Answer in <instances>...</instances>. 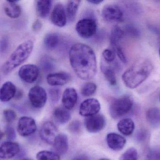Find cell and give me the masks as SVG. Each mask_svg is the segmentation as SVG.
Wrapping results in <instances>:
<instances>
[{"instance_id": "cell-3", "label": "cell", "mask_w": 160, "mask_h": 160, "mask_svg": "<svg viewBox=\"0 0 160 160\" xmlns=\"http://www.w3.org/2000/svg\"><path fill=\"white\" fill-rule=\"evenodd\" d=\"M33 48L32 39H27L21 43L3 65V72L5 74H8L23 64L31 55Z\"/></svg>"}, {"instance_id": "cell-6", "label": "cell", "mask_w": 160, "mask_h": 160, "mask_svg": "<svg viewBox=\"0 0 160 160\" xmlns=\"http://www.w3.org/2000/svg\"><path fill=\"white\" fill-rule=\"evenodd\" d=\"M28 98L31 105L34 108L41 109L47 102V92L41 86L35 85L30 89L28 93Z\"/></svg>"}, {"instance_id": "cell-19", "label": "cell", "mask_w": 160, "mask_h": 160, "mask_svg": "<svg viewBox=\"0 0 160 160\" xmlns=\"http://www.w3.org/2000/svg\"><path fill=\"white\" fill-rule=\"evenodd\" d=\"M54 150L59 155H64L68 148V138L64 134H58L53 144Z\"/></svg>"}, {"instance_id": "cell-45", "label": "cell", "mask_w": 160, "mask_h": 160, "mask_svg": "<svg viewBox=\"0 0 160 160\" xmlns=\"http://www.w3.org/2000/svg\"><path fill=\"white\" fill-rule=\"evenodd\" d=\"M4 134L3 133V132L0 130V141H1V139L2 138Z\"/></svg>"}, {"instance_id": "cell-24", "label": "cell", "mask_w": 160, "mask_h": 160, "mask_svg": "<svg viewBox=\"0 0 160 160\" xmlns=\"http://www.w3.org/2000/svg\"><path fill=\"white\" fill-rule=\"evenodd\" d=\"M52 1H37L36 4L37 14L41 18H46L48 17L51 10Z\"/></svg>"}, {"instance_id": "cell-17", "label": "cell", "mask_w": 160, "mask_h": 160, "mask_svg": "<svg viewBox=\"0 0 160 160\" xmlns=\"http://www.w3.org/2000/svg\"><path fill=\"white\" fill-rule=\"evenodd\" d=\"M106 141L109 147L116 151L122 150L127 142L124 137L116 133H109L106 137Z\"/></svg>"}, {"instance_id": "cell-5", "label": "cell", "mask_w": 160, "mask_h": 160, "mask_svg": "<svg viewBox=\"0 0 160 160\" xmlns=\"http://www.w3.org/2000/svg\"><path fill=\"white\" fill-rule=\"evenodd\" d=\"M76 29L77 33L82 38H90L97 32V23L92 18H83L77 23Z\"/></svg>"}, {"instance_id": "cell-43", "label": "cell", "mask_w": 160, "mask_h": 160, "mask_svg": "<svg viewBox=\"0 0 160 160\" xmlns=\"http://www.w3.org/2000/svg\"><path fill=\"white\" fill-rule=\"evenodd\" d=\"M23 95V92L22 90H17L16 95L15 96V98L16 99L18 100L21 98Z\"/></svg>"}, {"instance_id": "cell-22", "label": "cell", "mask_w": 160, "mask_h": 160, "mask_svg": "<svg viewBox=\"0 0 160 160\" xmlns=\"http://www.w3.org/2000/svg\"><path fill=\"white\" fill-rule=\"evenodd\" d=\"M53 116L55 121L60 124H66L71 118L70 113L64 107L55 108L53 111Z\"/></svg>"}, {"instance_id": "cell-13", "label": "cell", "mask_w": 160, "mask_h": 160, "mask_svg": "<svg viewBox=\"0 0 160 160\" xmlns=\"http://www.w3.org/2000/svg\"><path fill=\"white\" fill-rule=\"evenodd\" d=\"M67 16L64 7L62 3H58L55 5L51 13V21L56 26L64 27L67 21Z\"/></svg>"}, {"instance_id": "cell-7", "label": "cell", "mask_w": 160, "mask_h": 160, "mask_svg": "<svg viewBox=\"0 0 160 160\" xmlns=\"http://www.w3.org/2000/svg\"><path fill=\"white\" fill-rule=\"evenodd\" d=\"M102 16L109 22H122L124 21V13L121 8L115 4H107L102 9Z\"/></svg>"}, {"instance_id": "cell-30", "label": "cell", "mask_w": 160, "mask_h": 160, "mask_svg": "<svg viewBox=\"0 0 160 160\" xmlns=\"http://www.w3.org/2000/svg\"><path fill=\"white\" fill-rule=\"evenodd\" d=\"M105 79L108 81L112 86H114L117 85V79L115 73L112 69L106 68L103 71Z\"/></svg>"}, {"instance_id": "cell-40", "label": "cell", "mask_w": 160, "mask_h": 160, "mask_svg": "<svg viewBox=\"0 0 160 160\" xmlns=\"http://www.w3.org/2000/svg\"><path fill=\"white\" fill-rule=\"evenodd\" d=\"M147 132L145 130H140L136 135V139L138 142H143L146 139Z\"/></svg>"}, {"instance_id": "cell-4", "label": "cell", "mask_w": 160, "mask_h": 160, "mask_svg": "<svg viewBox=\"0 0 160 160\" xmlns=\"http://www.w3.org/2000/svg\"><path fill=\"white\" fill-rule=\"evenodd\" d=\"M133 105V101L129 96L115 99L110 105V115L114 119L122 117L131 111Z\"/></svg>"}, {"instance_id": "cell-41", "label": "cell", "mask_w": 160, "mask_h": 160, "mask_svg": "<svg viewBox=\"0 0 160 160\" xmlns=\"http://www.w3.org/2000/svg\"><path fill=\"white\" fill-rule=\"evenodd\" d=\"M42 24L41 22L39 20L37 19L33 23L32 26V29L33 31L34 32H38L42 28Z\"/></svg>"}, {"instance_id": "cell-20", "label": "cell", "mask_w": 160, "mask_h": 160, "mask_svg": "<svg viewBox=\"0 0 160 160\" xmlns=\"http://www.w3.org/2000/svg\"><path fill=\"white\" fill-rule=\"evenodd\" d=\"M117 128L119 132L123 135L125 136H130L134 132L135 124L131 118H124L118 122Z\"/></svg>"}, {"instance_id": "cell-21", "label": "cell", "mask_w": 160, "mask_h": 160, "mask_svg": "<svg viewBox=\"0 0 160 160\" xmlns=\"http://www.w3.org/2000/svg\"><path fill=\"white\" fill-rule=\"evenodd\" d=\"M4 7L6 15L11 18H17L21 14V8L16 1H7Z\"/></svg>"}, {"instance_id": "cell-48", "label": "cell", "mask_w": 160, "mask_h": 160, "mask_svg": "<svg viewBox=\"0 0 160 160\" xmlns=\"http://www.w3.org/2000/svg\"><path fill=\"white\" fill-rule=\"evenodd\" d=\"M159 55H160V48L159 49Z\"/></svg>"}, {"instance_id": "cell-14", "label": "cell", "mask_w": 160, "mask_h": 160, "mask_svg": "<svg viewBox=\"0 0 160 160\" xmlns=\"http://www.w3.org/2000/svg\"><path fill=\"white\" fill-rule=\"evenodd\" d=\"M20 152L18 144L12 142H7L0 146V158L10 159Z\"/></svg>"}, {"instance_id": "cell-18", "label": "cell", "mask_w": 160, "mask_h": 160, "mask_svg": "<svg viewBox=\"0 0 160 160\" xmlns=\"http://www.w3.org/2000/svg\"><path fill=\"white\" fill-rule=\"evenodd\" d=\"M17 89L16 85L10 81H7L0 88V101L8 102L15 97Z\"/></svg>"}, {"instance_id": "cell-26", "label": "cell", "mask_w": 160, "mask_h": 160, "mask_svg": "<svg viewBox=\"0 0 160 160\" xmlns=\"http://www.w3.org/2000/svg\"><path fill=\"white\" fill-rule=\"evenodd\" d=\"M81 2V1L77 0H72L68 2L67 13L68 18L70 21H74L75 20Z\"/></svg>"}, {"instance_id": "cell-46", "label": "cell", "mask_w": 160, "mask_h": 160, "mask_svg": "<svg viewBox=\"0 0 160 160\" xmlns=\"http://www.w3.org/2000/svg\"><path fill=\"white\" fill-rule=\"evenodd\" d=\"M22 160H32L31 159H30V158H24V159H22Z\"/></svg>"}, {"instance_id": "cell-10", "label": "cell", "mask_w": 160, "mask_h": 160, "mask_svg": "<svg viewBox=\"0 0 160 160\" xmlns=\"http://www.w3.org/2000/svg\"><path fill=\"white\" fill-rule=\"evenodd\" d=\"M106 125L105 117L101 114H97L86 118L84 125L88 132L97 133L103 129Z\"/></svg>"}, {"instance_id": "cell-38", "label": "cell", "mask_w": 160, "mask_h": 160, "mask_svg": "<svg viewBox=\"0 0 160 160\" xmlns=\"http://www.w3.org/2000/svg\"><path fill=\"white\" fill-rule=\"evenodd\" d=\"M50 95L52 100L53 101H57L59 100L61 95V91L60 89L57 88H52L50 90Z\"/></svg>"}, {"instance_id": "cell-36", "label": "cell", "mask_w": 160, "mask_h": 160, "mask_svg": "<svg viewBox=\"0 0 160 160\" xmlns=\"http://www.w3.org/2000/svg\"><path fill=\"white\" fill-rule=\"evenodd\" d=\"M147 160H160V150L153 149L148 152L147 157Z\"/></svg>"}, {"instance_id": "cell-31", "label": "cell", "mask_w": 160, "mask_h": 160, "mask_svg": "<svg viewBox=\"0 0 160 160\" xmlns=\"http://www.w3.org/2000/svg\"><path fill=\"white\" fill-rule=\"evenodd\" d=\"M138 154L135 148H129L122 156L119 160H138Z\"/></svg>"}, {"instance_id": "cell-32", "label": "cell", "mask_w": 160, "mask_h": 160, "mask_svg": "<svg viewBox=\"0 0 160 160\" xmlns=\"http://www.w3.org/2000/svg\"><path fill=\"white\" fill-rule=\"evenodd\" d=\"M102 55L106 62L111 63L115 59L116 54L112 48V49H106L102 52Z\"/></svg>"}, {"instance_id": "cell-28", "label": "cell", "mask_w": 160, "mask_h": 160, "mask_svg": "<svg viewBox=\"0 0 160 160\" xmlns=\"http://www.w3.org/2000/svg\"><path fill=\"white\" fill-rule=\"evenodd\" d=\"M36 158L38 160H61L60 155L57 153L46 150L38 152Z\"/></svg>"}, {"instance_id": "cell-1", "label": "cell", "mask_w": 160, "mask_h": 160, "mask_svg": "<svg viewBox=\"0 0 160 160\" xmlns=\"http://www.w3.org/2000/svg\"><path fill=\"white\" fill-rule=\"evenodd\" d=\"M69 58L72 69L79 79L88 80L96 76L97 58L90 46L83 43L74 44L69 50Z\"/></svg>"}, {"instance_id": "cell-8", "label": "cell", "mask_w": 160, "mask_h": 160, "mask_svg": "<svg viewBox=\"0 0 160 160\" xmlns=\"http://www.w3.org/2000/svg\"><path fill=\"white\" fill-rule=\"evenodd\" d=\"M17 130L19 134L22 137H28L32 135L37 130L35 121L32 117L22 116L19 120Z\"/></svg>"}, {"instance_id": "cell-39", "label": "cell", "mask_w": 160, "mask_h": 160, "mask_svg": "<svg viewBox=\"0 0 160 160\" xmlns=\"http://www.w3.org/2000/svg\"><path fill=\"white\" fill-rule=\"evenodd\" d=\"M8 40L6 38H3L0 40V52L4 53L8 49Z\"/></svg>"}, {"instance_id": "cell-9", "label": "cell", "mask_w": 160, "mask_h": 160, "mask_svg": "<svg viewBox=\"0 0 160 160\" xmlns=\"http://www.w3.org/2000/svg\"><path fill=\"white\" fill-rule=\"evenodd\" d=\"M39 69L32 64H27L22 66L19 70L18 75L23 81L28 84L33 83L39 76Z\"/></svg>"}, {"instance_id": "cell-2", "label": "cell", "mask_w": 160, "mask_h": 160, "mask_svg": "<svg viewBox=\"0 0 160 160\" xmlns=\"http://www.w3.org/2000/svg\"><path fill=\"white\" fill-rule=\"evenodd\" d=\"M153 70V64L149 59L140 58L123 73L122 80L127 87L134 89L149 77Z\"/></svg>"}, {"instance_id": "cell-42", "label": "cell", "mask_w": 160, "mask_h": 160, "mask_svg": "<svg viewBox=\"0 0 160 160\" xmlns=\"http://www.w3.org/2000/svg\"><path fill=\"white\" fill-rule=\"evenodd\" d=\"M72 160H89L88 156L86 155H80L77 156Z\"/></svg>"}, {"instance_id": "cell-27", "label": "cell", "mask_w": 160, "mask_h": 160, "mask_svg": "<svg viewBox=\"0 0 160 160\" xmlns=\"http://www.w3.org/2000/svg\"><path fill=\"white\" fill-rule=\"evenodd\" d=\"M60 37L58 34L51 33L48 34L44 39V43L47 48L53 49L59 45L60 42Z\"/></svg>"}, {"instance_id": "cell-33", "label": "cell", "mask_w": 160, "mask_h": 160, "mask_svg": "<svg viewBox=\"0 0 160 160\" xmlns=\"http://www.w3.org/2000/svg\"><path fill=\"white\" fill-rule=\"evenodd\" d=\"M4 118L8 123H11L14 122L17 118V114L13 110L8 109L3 112Z\"/></svg>"}, {"instance_id": "cell-35", "label": "cell", "mask_w": 160, "mask_h": 160, "mask_svg": "<svg viewBox=\"0 0 160 160\" xmlns=\"http://www.w3.org/2000/svg\"><path fill=\"white\" fill-rule=\"evenodd\" d=\"M5 133L7 138L9 141H13L16 138V133L15 129L13 127L8 125L5 128Z\"/></svg>"}, {"instance_id": "cell-23", "label": "cell", "mask_w": 160, "mask_h": 160, "mask_svg": "<svg viewBox=\"0 0 160 160\" xmlns=\"http://www.w3.org/2000/svg\"><path fill=\"white\" fill-rule=\"evenodd\" d=\"M147 121L153 127L160 126V109L158 107L150 108L146 113Z\"/></svg>"}, {"instance_id": "cell-15", "label": "cell", "mask_w": 160, "mask_h": 160, "mask_svg": "<svg viewBox=\"0 0 160 160\" xmlns=\"http://www.w3.org/2000/svg\"><path fill=\"white\" fill-rule=\"evenodd\" d=\"M72 79L71 75L65 72L50 73L47 76L48 83L51 86H62L68 83Z\"/></svg>"}, {"instance_id": "cell-12", "label": "cell", "mask_w": 160, "mask_h": 160, "mask_svg": "<svg viewBox=\"0 0 160 160\" xmlns=\"http://www.w3.org/2000/svg\"><path fill=\"white\" fill-rule=\"evenodd\" d=\"M58 135L57 127L52 122L48 121L42 125L40 131V136L45 142L53 144Z\"/></svg>"}, {"instance_id": "cell-44", "label": "cell", "mask_w": 160, "mask_h": 160, "mask_svg": "<svg viewBox=\"0 0 160 160\" xmlns=\"http://www.w3.org/2000/svg\"><path fill=\"white\" fill-rule=\"evenodd\" d=\"M87 2L93 4L97 5L102 3L103 1L102 0H89V1H87Z\"/></svg>"}, {"instance_id": "cell-25", "label": "cell", "mask_w": 160, "mask_h": 160, "mask_svg": "<svg viewBox=\"0 0 160 160\" xmlns=\"http://www.w3.org/2000/svg\"><path fill=\"white\" fill-rule=\"evenodd\" d=\"M124 32L118 25H115L112 28L110 34V43L112 48L120 45L119 42L124 36Z\"/></svg>"}, {"instance_id": "cell-50", "label": "cell", "mask_w": 160, "mask_h": 160, "mask_svg": "<svg viewBox=\"0 0 160 160\" xmlns=\"http://www.w3.org/2000/svg\"></svg>"}, {"instance_id": "cell-11", "label": "cell", "mask_w": 160, "mask_h": 160, "mask_svg": "<svg viewBox=\"0 0 160 160\" xmlns=\"http://www.w3.org/2000/svg\"><path fill=\"white\" fill-rule=\"evenodd\" d=\"M101 109L99 101L95 98L84 101L80 106L79 113L82 116H92L98 114Z\"/></svg>"}, {"instance_id": "cell-29", "label": "cell", "mask_w": 160, "mask_h": 160, "mask_svg": "<svg viewBox=\"0 0 160 160\" xmlns=\"http://www.w3.org/2000/svg\"><path fill=\"white\" fill-rule=\"evenodd\" d=\"M97 89V85L94 82H88L85 84L81 89V94L84 97L93 95Z\"/></svg>"}, {"instance_id": "cell-34", "label": "cell", "mask_w": 160, "mask_h": 160, "mask_svg": "<svg viewBox=\"0 0 160 160\" xmlns=\"http://www.w3.org/2000/svg\"><path fill=\"white\" fill-rule=\"evenodd\" d=\"M112 49L114 50L116 54L120 59V61H122V63H124V64H126L127 63V57H126V55H125V54L123 52V49L120 47V45L116 46V47H114Z\"/></svg>"}, {"instance_id": "cell-16", "label": "cell", "mask_w": 160, "mask_h": 160, "mask_svg": "<svg viewBox=\"0 0 160 160\" xmlns=\"http://www.w3.org/2000/svg\"><path fill=\"white\" fill-rule=\"evenodd\" d=\"M78 100V95L75 88H67L64 91L62 97L63 107L68 110H71L75 107Z\"/></svg>"}, {"instance_id": "cell-49", "label": "cell", "mask_w": 160, "mask_h": 160, "mask_svg": "<svg viewBox=\"0 0 160 160\" xmlns=\"http://www.w3.org/2000/svg\"><path fill=\"white\" fill-rule=\"evenodd\" d=\"M0 160H2V159L0 158Z\"/></svg>"}, {"instance_id": "cell-37", "label": "cell", "mask_w": 160, "mask_h": 160, "mask_svg": "<svg viewBox=\"0 0 160 160\" xmlns=\"http://www.w3.org/2000/svg\"><path fill=\"white\" fill-rule=\"evenodd\" d=\"M68 129L72 133H78L81 130V124L79 121H73L69 125Z\"/></svg>"}, {"instance_id": "cell-47", "label": "cell", "mask_w": 160, "mask_h": 160, "mask_svg": "<svg viewBox=\"0 0 160 160\" xmlns=\"http://www.w3.org/2000/svg\"><path fill=\"white\" fill-rule=\"evenodd\" d=\"M99 160H111L108 159L102 158V159H100Z\"/></svg>"}]
</instances>
